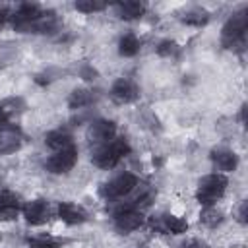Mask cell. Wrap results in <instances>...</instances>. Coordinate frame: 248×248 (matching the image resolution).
<instances>
[{
    "mask_svg": "<svg viewBox=\"0 0 248 248\" xmlns=\"http://www.w3.org/2000/svg\"><path fill=\"white\" fill-rule=\"evenodd\" d=\"M130 151L132 147L124 138H114L112 141L99 145V149L93 153V163L99 169H114Z\"/></svg>",
    "mask_w": 248,
    "mask_h": 248,
    "instance_id": "6da1fadb",
    "label": "cell"
},
{
    "mask_svg": "<svg viewBox=\"0 0 248 248\" xmlns=\"http://www.w3.org/2000/svg\"><path fill=\"white\" fill-rule=\"evenodd\" d=\"M227 176L221 174V172H213V174H207L200 180L198 184V190H196V200L203 205V207H209V205H215L217 200L223 198L225 190H227Z\"/></svg>",
    "mask_w": 248,
    "mask_h": 248,
    "instance_id": "7a4b0ae2",
    "label": "cell"
},
{
    "mask_svg": "<svg viewBox=\"0 0 248 248\" xmlns=\"http://www.w3.org/2000/svg\"><path fill=\"white\" fill-rule=\"evenodd\" d=\"M246 27H248V17L246 12H236L234 16H231L221 31V41L225 48H234L238 45L244 43V35H246Z\"/></svg>",
    "mask_w": 248,
    "mask_h": 248,
    "instance_id": "3957f363",
    "label": "cell"
},
{
    "mask_svg": "<svg viewBox=\"0 0 248 248\" xmlns=\"http://www.w3.org/2000/svg\"><path fill=\"white\" fill-rule=\"evenodd\" d=\"M145 217L140 209H134L132 205H120L114 211V229L122 234H128L143 225Z\"/></svg>",
    "mask_w": 248,
    "mask_h": 248,
    "instance_id": "277c9868",
    "label": "cell"
},
{
    "mask_svg": "<svg viewBox=\"0 0 248 248\" xmlns=\"http://www.w3.org/2000/svg\"><path fill=\"white\" fill-rule=\"evenodd\" d=\"M136 186H138L136 174H132V172H120L118 176H114L112 180H108L103 186L101 192H103V196L107 200H118V198H124L126 194H130Z\"/></svg>",
    "mask_w": 248,
    "mask_h": 248,
    "instance_id": "5b68a950",
    "label": "cell"
},
{
    "mask_svg": "<svg viewBox=\"0 0 248 248\" xmlns=\"http://www.w3.org/2000/svg\"><path fill=\"white\" fill-rule=\"evenodd\" d=\"M149 225L153 231L163 232V234H182L188 231V221L182 217H176L172 213H163V215L151 217Z\"/></svg>",
    "mask_w": 248,
    "mask_h": 248,
    "instance_id": "8992f818",
    "label": "cell"
},
{
    "mask_svg": "<svg viewBox=\"0 0 248 248\" xmlns=\"http://www.w3.org/2000/svg\"><path fill=\"white\" fill-rule=\"evenodd\" d=\"M78 161V149L72 145L68 149H62V151H54V155L46 161V169L52 172V174H66L74 169Z\"/></svg>",
    "mask_w": 248,
    "mask_h": 248,
    "instance_id": "52a82bcc",
    "label": "cell"
},
{
    "mask_svg": "<svg viewBox=\"0 0 248 248\" xmlns=\"http://www.w3.org/2000/svg\"><path fill=\"white\" fill-rule=\"evenodd\" d=\"M110 97L118 105H128L140 97V87L128 78H118L110 87Z\"/></svg>",
    "mask_w": 248,
    "mask_h": 248,
    "instance_id": "ba28073f",
    "label": "cell"
},
{
    "mask_svg": "<svg viewBox=\"0 0 248 248\" xmlns=\"http://www.w3.org/2000/svg\"><path fill=\"white\" fill-rule=\"evenodd\" d=\"M87 138L91 143L105 145L116 138V124L112 120H95L87 130Z\"/></svg>",
    "mask_w": 248,
    "mask_h": 248,
    "instance_id": "9c48e42d",
    "label": "cell"
},
{
    "mask_svg": "<svg viewBox=\"0 0 248 248\" xmlns=\"http://www.w3.org/2000/svg\"><path fill=\"white\" fill-rule=\"evenodd\" d=\"M43 14V10L37 6V4H21L16 14L12 16V21H14V27L17 31H29L31 25L35 23V19Z\"/></svg>",
    "mask_w": 248,
    "mask_h": 248,
    "instance_id": "30bf717a",
    "label": "cell"
},
{
    "mask_svg": "<svg viewBox=\"0 0 248 248\" xmlns=\"http://www.w3.org/2000/svg\"><path fill=\"white\" fill-rule=\"evenodd\" d=\"M23 217L29 225H43L50 217V207L48 202L45 200H33L23 205Z\"/></svg>",
    "mask_w": 248,
    "mask_h": 248,
    "instance_id": "8fae6325",
    "label": "cell"
},
{
    "mask_svg": "<svg viewBox=\"0 0 248 248\" xmlns=\"http://www.w3.org/2000/svg\"><path fill=\"white\" fill-rule=\"evenodd\" d=\"M211 163L217 170L221 172H231L238 167V157L234 151L231 149H225V147H219V149H213L211 151Z\"/></svg>",
    "mask_w": 248,
    "mask_h": 248,
    "instance_id": "7c38bea8",
    "label": "cell"
},
{
    "mask_svg": "<svg viewBox=\"0 0 248 248\" xmlns=\"http://www.w3.org/2000/svg\"><path fill=\"white\" fill-rule=\"evenodd\" d=\"M58 217L68 225H79V223L87 221L85 209L78 203H72V202H60L58 203Z\"/></svg>",
    "mask_w": 248,
    "mask_h": 248,
    "instance_id": "4fadbf2b",
    "label": "cell"
},
{
    "mask_svg": "<svg viewBox=\"0 0 248 248\" xmlns=\"http://www.w3.org/2000/svg\"><path fill=\"white\" fill-rule=\"evenodd\" d=\"M23 145V136L17 128H2L0 130V155L16 153Z\"/></svg>",
    "mask_w": 248,
    "mask_h": 248,
    "instance_id": "5bb4252c",
    "label": "cell"
},
{
    "mask_svg": "<svg viewBox=\"0 0 248 248\" xmlns=\"http://www.w3.org/2000/svg\"><path fill=\"white\" fill-rule=\"evenodd\" d=\"M17 211H19V198L10 190H2L0 192V219L10 221L17 217Z\"/></svg>",
    "mask_w": 248,
    "mask_h": 248,
    "instance_id": "9a60e30c",
    "label": "cell"
},
{
    "mask_svg": "<svg viewBox=\"0 0 248 248\" xmlns=\"http://www.w3.org/2000/svg\"><path fill=\"white\" fill-rule=\"evenodd\" d=\"M114 12L120 19H138L145 14V4L143 2H118L114 4Z\"/></svg>",
    "mask_w": 248,
    "mask_h": 248,
    "instance_id": "2e32d148",
    "label": "cell"
},
{
    "mask_svg": "<svg viewBox=\"0 0 248 248\" xmlns=\"http://www.w3.org/2000/svg\"><path fill=\"white\" fill-rule=\"evenodd\" d=\"M45 143L50 149H54V151H62V149H68V147L74 145L72 143V136L66 130H52V132H48L45 136Z\"/></svg>",
    "mask_w": 248,
    "mask_h": 248,
    "instance_id": "e0dca14e",
    "label": "cell"
},
{
    "mask_svg": "<svg viewBox=\"0 0 248 248\" xmlns=\"http://www.w3.org/2000/svg\"><path fill=\"white\" fill-rule=\"evenodd\" d=\"M56 25H58L56 14H54V12H43V14L35 19V23L31 25L29 31H33V33H50V31L56 29Z\"/></svg>",
    "mask_w": 248,
    "mask_h": 248,
    "instance_id": "ac0fdd59",
    "label": "cell"
},
{
    "mask_svg": "<svg viewBox=\"0 0 248 248\" xmlns=\"http://www.w3.org/2000/svg\"><path fill=\"white\" fill-rule=\"evenodd\" d=\"M118 52H120V56H126V58L136 56L140 52V41H138V37L134 33L122 35L120 41H118Z\"/></svg>",
    "mask_w": 248,
    "mask_h": 248,
    "instance_id": "d6986e66",
    "label": "cell"
},
{
    "mask_svg": "<svg viewBox=\"0 0 248 248\" xmlns=\"http://www.w3.org/2000/svg\"><path fill=\"white\" fill-rule=\"evenodd\" d=\"M93 101H95L93 91H89V89H74L70 99H68V107L78 110V108H83V107L91 105Z\"/></svg>",
    "mask_w": 248,
    "mask_h": 248,
    "instance_id": "ffe728a7",
    "label": "cell"
},
{
    "mask_svg": "<svg viewBox=\"0 0 248 248\" xmlns=\"http://www.w3.org/2000/svg\"><path fill=\"white\" fill-rule=\"evenodd\" d=\"M27 244H29V248H60L62 240L54 238L50 234H35V236L27 238Z\"/></svg>",
    "mask_w": 248,
    "mask_h": 248,
    "instance_id": "44dd1931",
    "label": "cell"
},
{
    "mask_svg": "<svg viewBox=\"0 0 248 248\" xmlns=\"http://www.w3.org/2000/svg\"><path fill=\"white\" fill-rule=\"evenodd\" d=\"M186 25H194V27H202V25H205L207 23V19H209V14L205 12V10H202V8H194V10H190V12H186V14H182V17H180Z\"/></svg>",
    "mask_w": 248,
    "mask_h": 248,
    "instance_id": "7402d4cb",
    "label": "cell"
},
{
    "mask_svg": "<svg viewBox=\"0 0 248 248\" xmlns=\"http://www.w3.org/2000/svg\"><path fill=\"white\" fill-rule=\"evenodd\" d=\"M200 221L207 227H217L223 221V213L217 211L213 205H209V207H203V211L200 213Z\"/></svg>",
    "mask_w": 248,
    "mask_h": 248,
    "instance_id": "603a6c76",
    "label": "cell"
},
{
    "mask_svg": "<svg viewBox=\"0 0 248 248\" xmlns=\"http://www.w3.org/2000/svg\"><path fill=\"white\" fill-rule=\"evenodd\" d=\"M74 6H76L78 12H83V14H93V12H101V10L107 8V4L101 2V0H79Z\"/></svg>",
    "mask_w": 248,
    "mask_h": 248,
    "instance_id": "cb8c5ba5",
    "label": "cell"
},
{
    "mask_svg": "<svg viewBox=\"0 0 248 248\" xmlns=\"http://www.w3.org/2000/svg\"><path fill=\"white\" fill-rule=\"evenodd\" d=\"M157 52H159L161 56H174V54L178 52V46H176V43H174V41L167 39V41H161V43H159Z\"/></svg>",
    "mask_w": 248,
    "mask_h": 248,
    "instance_id": "d4e9b609",
    "label": "cell"
},
{
    "mask_svg": "<svg viewBox=\"0 0 248 248\" xmlns=\"http://www.w3.org/2000/svg\"><path fill=\"white\" fill-rule=\"evenodd\" d=\"M95 74H97V72H95L89 64H85V66H83V70H81V76H83L85 79H93V76H95Z\"/></svg>",
    "mask_w": 248,
    "mask_h": 248,
    "instance_id": "484cf974",
    "label": "cell"
},
{
    "mask_svg": "<svg viewBox=\"0 0 248 248\" xmlns=\"http://www.w3.org/2000/svg\"><path fill=\"white\" fill-rule=\"evenodd\" d=\"M10 17H12V16H10V10H8L6 6H0V25H4Z\"/></svg>",
    "mask_w": 248,
    "mask_h": 248,
    "instance_id": "4316f807",
    "label": "cell"
},
{
    "mask_svg": "<svg viewBox=\"0 0 248 248\" xmlns=\"http://www.w3.org/2000/svg\"><path fill=\"white\" fill-rule=\"evenodd\" d=\"M246 207H248V203L242 202V203H240V209H238V219H240V223H246Z\"/></svg>",
    "mask_w": 248,
    "mask_h": 248,
    "instance_id": "83f0119b",
    "label": "cell"
},
{
    "mask_svg": "<svg viewBox=\"0 0 248 248\" xmlns=\"http://www.w3.org/2000/svg\"><path fill=\"white\" fill-rule=\"evenodd\" d=\"M182 248H207L203 242H200V240H190V242H186Z\"/></svg>",
    "mask_w": 248,
    "mask_h": 248,
    "instance_id": "f1b7e54d",
    "label": "cell"
},
{
    "mask_svg": "<svg viewBox=\"0 0 248 248\" xmlns=\"http://www.w3.org/2000/svg\"><path fill=\"white\" fill-rule=\"evenodd\" d=\"M8 120H10V118H8V116H6V114H4L2 110H0V130H2V128H6Z\"/></svg>",
    "mask_w": 248,
    "mask_h": 248,
    "instance_id": "f546056e",
    "label": "cell"
}]
</instances>
